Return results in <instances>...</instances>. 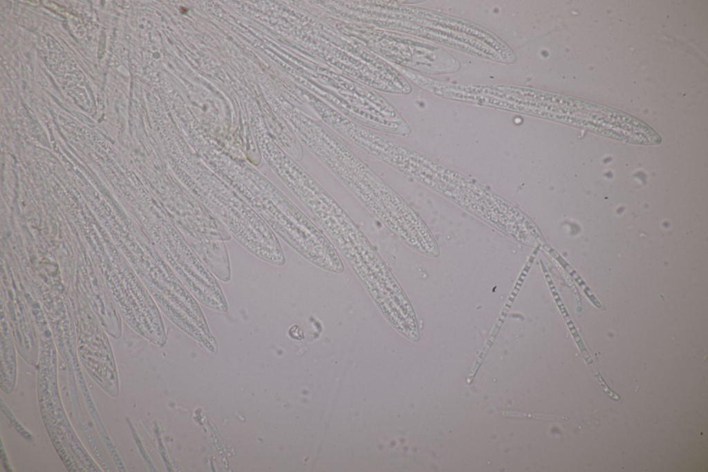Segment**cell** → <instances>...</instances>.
Masks as SVG:
<instances>
[{
    "instance_id": "cell-1",
    "label": "cell",
    "mask_w": 708,
    "mask_h": 472,
    "mask_svg": "<svg viewBox=\"0 0 708 472\" xmlns=\"http://www.w3.org/2000/svg\"><path fill=\"white\" fill-rule=\"evenodd\" d=\"M296 131L321 163L400 241L419 252H433L434 242L420 217L370 167L308 117Z\"/></svg>"
},
{
    "instance_id": "cell-2",
    "label": "cell",
    "mask_w": 708,
    "mask_h": 472,
    "mask_svg": "<svg viewBox=\"0 0 708 472\" xmlns=\"http://www.w3.org/2000/svg\"><path fill=\"white\" fill-rule=\"evenodd\" d=\"M344 137L399 172L421 181L427 180L425 161L400 145L354 122L347 126Z\"/></svg>"
}]
</instances>
